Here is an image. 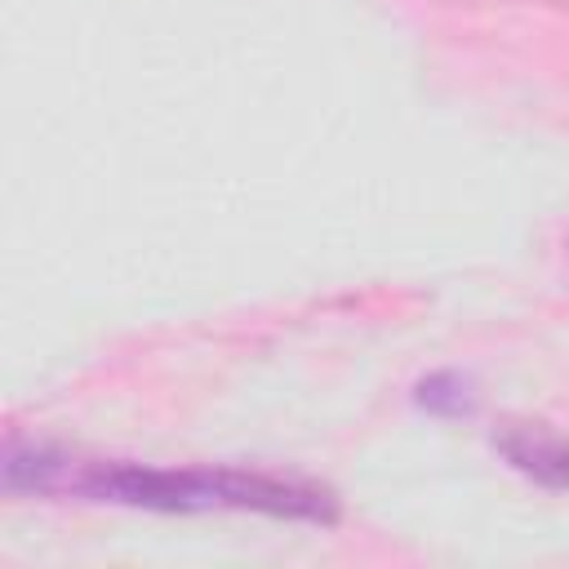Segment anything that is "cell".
<instances>
[{"label":"cell","mask_w":569,"mask_h":569,"mask_svg":"<svg viewBox=\"0 0 569 569\" xmlns=\"http://www.w3.org/2000/svg\"><path fill=\"white\" fill-rule=\"evenodd\" d=\"M489 440L511 471H520L525 480L551 493H569V436L565 431H556L542 418H498Z\"/></svg>","instance_id":"obj_2"},{"label":"cell","mask_w":569,"mask_h":569,"mask_svg":"<svg viewBox=\"0 0 569 569\" xmlns=\"http://www.w3.org/2000/svg\"><path fill=\"white\" fill-rule=\"evenodd\" d=\"M0 480L9 493L89 498L142 511H262L276 520L338 525V493L298 476L244 467H151L124 458H84L49 445L9 440Z\"/></svg>","instance_id":"obj_1"},{"label":"cell","mask_w":569,"mask_h":569,"mask_svg":"<svg viewBox=\"0 0 569 569\" xmlns=\"http://www.w3.org/2000/svg\"><path fill=\"white\" fill-rule=\"evenodd\" d=\"M413 405L436 413V418H471L480 409V391L467 373L458 369H436L427 378H418L413 387Z\"/></svg>","instance_id":"obj_3"}]
</instances>
